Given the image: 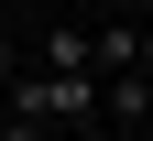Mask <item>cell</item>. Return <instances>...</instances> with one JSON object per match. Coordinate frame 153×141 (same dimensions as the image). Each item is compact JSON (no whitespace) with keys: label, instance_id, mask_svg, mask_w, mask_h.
I'll return each instance as SVG.
<instances>
[{"label":"cell","instance_id":"1","mask_svg":"<svg viewBox=\"0 0 153 141\" xmlns=\"http://www.w3.org/2000/svg\"><path fill=\"white\" fill-rule=\"evenodd\" d=\"M88 65H99V76H142V22H120V11H109V22L88 33Z\"/></svg>","mask_w":153,"mask_h":141},{"label":"cell","instance_id":"2","mask_svg":"<svg viewBox=\"0 0 153 141\" xmlns=\"http://www.w3.org/2000/svg\"><path fill=\"white\" fill-rule=\"evenodd\" d=\"M109 119H153V76H109Z\"/></svg>","mask_w":153,"mask_h":141},{"label":"cell","instance_id":"3","mask_svg":"<svg viewBox=\"0 0 153 141\" xmlns=\"http://www.w3.org/2000/svg\"><path fill=\"white\" fill-rule=\"evenodd\" d=\"M44 65H88V33H76V22H55V33H44ZM88 76H99V65H88Z\"/></svg>","mask_w":153,"mask_h":141},{"label":"cell","instance_id":"4","mask_svg":"<svg viewBox=\"0 0 153 141\" xmlns=\"http://www.w3.org/2000/svg\"><path fill=\"white\" fill-rule=\"evenodd\" d=\"M0 141H44V119L33 109H0Z\"/></svg>","mask_w":153,"mask_h":141},{"label":"cell","instance_id":"5","mask_svg":"<svg viewBox=\"0 0 153 141\" xmlns=\"http://www.w3.org/2000/svg\"><path fill=\"white\" fill-rule=\"evenodd\" d=\"M0 76H22V54H11V11H0Z\"/></svg>","mask_w":153,"mask_h":141},{"label":"cell","instance_id":"6","mask_svg":"<svg viewBox=\"0 0 153 141\" xmlns=\"http://www.w3.org/2000/svg\"><path fill=\"white\" fill-rule=\"evenodd\" d=\"M109 11H120V22H153V0H109Z\"/></svg>","mask_w":153,"mask_h":141},{"label":"cell","instance_id":"7","mask_svg":"<svg viewBox=\"0 0 153 141\" xmlns=\"http://www.w3.org/2000/svg\"><path fill=\"white\" fill-rule=\"evenodd\" d=\"M142 76H153V22H142Z\"/></svg>","mask_w":153,"mask_h":141}]
</instances>
